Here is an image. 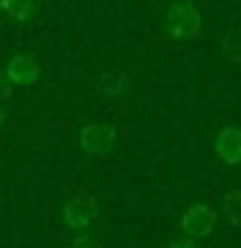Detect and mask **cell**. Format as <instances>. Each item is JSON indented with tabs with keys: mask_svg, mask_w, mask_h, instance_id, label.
I'll use <instances>...</instances> for the list:
<instances>
[{
	"mask_svg": "<svg viewBox=\"0 0 241 248\" xmlns=\"http://www.w3.org/2000/svg\"><path fill=\"white\" fill-rule=\"evenodd\" d=\"M202 29V16L192 0H179L166 11V31L176 39H192Z\"/></svg>",
	"mask_w": 241,
	"mask_h": 248,
	"instance_id": "6da1fadb",
	"label": "cell"
},
{
	"mask_svg": "<svg viewBox=\"0 0 241 248\" xmlns=\"http://www.w3.org/2000/svg\"><path fill=\"white\" fill-rule=\"evenodd\" d=\"M223 215L233 228H241V191L239 189H231L223 197Z\"/></svg>",
	"mask_w": 241,
	"mask_h": 248,
	"instance_id": "9c48e42d",
	"label": "cell"
},
{
	"mask_svg": "<svg viewBox=\"0 0 241 248\" xmlns=\"http://www.w3.org/2000/svg\"><path fill=\"white\" fill-rule=\"evenodd\" d=\"M213 150L225 166L241 163V129L239 127H223L213 140Z\"/></svg>",
	"mask_w": 241,
	"mask_h": 248,
	"instance_id": "8992f818",
	"label": "cell"
},
{
	"mask_svg": "<svg viewBox=\"0 0 241 248\" xmlns=\"http://www.w3.org/2000/svg\"><path fill=\"white\" fill-rule=\"evenodd\" d=\"M39 75H42V67H39V62L34 54H13L11 62H8L5 67V78L11 80V85H18V88H29V85H34L39 80Z\"/></svg>",
	"mask_w": 241,
	"mask_h": 248,
	"instance_id": "5b68a950",
	"label": "cell"
},
{
	"mask_svg": "<svg viewBox=\"0 0 241 248\" xmlns=\"http://www.w3.org/2000/svg\"><path fill=\"white\" fill-rule=\"evenodd\" d=\"M223 52L233 62H241V29H233L223 36Z\"/></svg>",
	"mask_w": 241,
	"mask_h": 248,
	"instance_id": "30bf717a",
	"label": "cell"
},
{
	"mask_svg": "<svg viewBox=\"0 0 241 248\" xmlns=\"http://www.w3.org/2000/svg\"><path fill=\"white\" fill-rule=\"evenodd\" d=\"M127 75L124 73H101L99 78V91L104 98H117L127 91Z\"/></svg>",
	"mask_w": 241,
	"mask_h": 248,
	"instance_id": "52a82bcc",
	"label": "cell"
},
{
	"mask_svg": "<svg viewBox=\"0 0 241 248\" xmlns=\"http://www.w3.org/2000/svg\"><path fill=\"white\" fill-rule=\"evenodd\" d=\"M0 124H3V111H0Z\"/></svg>",
	"mask_w": 241,
	"mask_h": 248,
	"instance_id": "5bb4252c",
	"label": "cell"
},
{
	"mask_svg": "<svg viewBox=\"0 0 241 248\" xmlns=\"http://www.w3.org/2000/svg\"><path fill=\"white\" fill-rule=\"evenodd\" d=\"M215 225H218V217H215V212L207 204H192V207H187L184 212L179 215V230H182L187 238H192V240L213 235Z\"/></svg>",
	"mask_w": 241,
	"mask_h": 248,
	"instance_id": "3957f363",
	"label": "cell"
},
{
	"mask_svg": "<svg viewBox=\"0 0 241 248\" xmlns=\"http://www.w3.org/2000/svg\"><path fill=\"white\" fill-rule=\"evenodd\" d=\"M0 5H3V11L11 21L23 23V21H29L31 16H34L39 0H0Z\"/></svg>",
	"mask_w": 241,
	"mask_h": 248,
	"instance_id": "ba28073f",
	"label": "cell"
},
{
	"mask_svg": "<svg viewBox=\"0 0 241 248\" xmlns=\"http://www.w3.org/2000/svg\"><path fill=\"white\" fill-rule=\"evenodd\" d=\"M114 140H117V132L112 124H86L81 135H78L81 147L91 155H109L114 150Z\"/></svg>",
	"mask_w": 241,
	"mask_h": 248,
	"instance_id": "277c9868",
	"label": "cell"
},
{
	"mask_svg": "<svg viewBox=\"0 0 241 248\" xmlns=\"http://www.w3.org/2000/svg\"><path fill=\"white\" fill-rule=\"evenodd\" d=\"M11 93H13L11 80L5 78V73H0V101H8V98H11Z\"/></svg>",
	"mask_w": 241,
	"mask_h": 248,
	"instance_id": "7c38bea8",
	"label": "cell"
},
{
	"mask_svg": "<svg viewBox=\"0 0 241 248\" xmlns=\"http://www.w3.org/2000/svg\"><path fill=\"white\" fill-rule=\"evenodd\" d=\"M169 248H197V243H194V240L192 238H176V240H171V243H169Z\"/></svg>",
	"mask_w": 241,
	"mask_h": 248,
	"instance_id": "4fadbf2b",
	"label": "cell"
},
{
	"mask_svg": "<svg viewBox=\"0 0 241 248\" xmlns=\"http://www.w3.org/2000/svg\"><path fill=\"white\" fill-rule=\"evenodd\" d=\"M68 230H86L99 217V199L91 191H75L62 209Z\"/></svg>",
	"mask_w": 241,
	"mask_h": 248,
	"instance_id": "7a4b0ae2",
	"label": "cell"
},
{
	"mask_svg": "<svg viewBox=\"0 0 241 248\" xmlns=\"http://www.w3.org/2000/svg\"><path fill=\"white\" fill-rule=\"evenodd\" d=\"M70 248H101V246H99V240H96V238L81 235V238H75V240H73V246H70Z\"/></svg>",
	"mask_w": 241,
	"mask_h": 248,
	"instance_id": "8fae6325",
	"label": "cell"
}]
</instances>
